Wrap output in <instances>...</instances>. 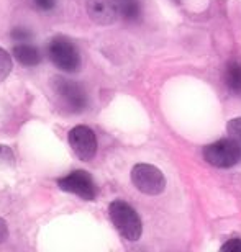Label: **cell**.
Here are the masks:
<instances>
[{"instance_id": "6da1fadb", "label": "cell", "mask_w": 241, "mask_h": 252, "mask_svg": "<svg viewBox=\"0 0 241 252\" xmlns=\"http://www.w3.org/2000/svg\"><path fill=\"white\" fill-rule=\"evenodd\" d=\"M51 90L58 107L66 113H82L87 108V92L79 82L66 77H54Z\"/></svg>"}, {"instance_id": "7a4b0ae2", "label": "cell", "mask_w": 241, "mask_h": 252, "mask_svg": "<svg viewBox=\"0 0 241 252\" xmlns=\"http://www.w3.org/2000/svg\"><path fill=\"white\" fill-rule=\"evenodd\" d=\"M108 215L113 226L123 239L133 243V241H138L141 238L143 224L132 205H128L123 200H113L108 205Z\"/></svg>"}, {"instance_id": "3957f363", "label": "cell", "mask_w": 241, "mask_h": 252, "mask_svg": "<svg viewBox=\"0 0 241 252\" xmlns=\"http://www.w3.org/2000/svg\"><path fill=\"white\" fill-rule=\"evenodd\" d=\"M48 56L63 72H77L80 69V53L71 38L58 34L49 39Z\"/></svg>"}, {"instance_id": "277c9868", "label": "cell", "mask_w": 241, "mask_h": 252, "mask_svg": "<svg viewBox=\"0 0 241 252\" xmlns=\"http://www.w3.org/2000/svg\"><path fill=\"white\" fill-rule=\"evenodd\" d=\"M204 159L210 165L218 169H230L237 165L241 159V146L235 141L232 136L230 138L218 139L215 143L204 148Z\"/></svg>"}, {"instance_id": "5b68a950", "label": "cell", "mask_w": 241, "mask_h": 252, "mask_svg": "<svg viewBox=\"0 0 241 252\" xmlns=\"http://www.w3.org/2000/svg\"><path fill=\"white\" fill-rule=\"evenodd\" d=\"M132 182L144 195H159L166 189V177L151 164H137L132 169Z\"/></svg>"}, {"instance_id": "8992f818", "label": "cell", "mask_w": 241, "mask_h": 252, "mask_svg": "<svg viewBox=\"0 0 241 252\" xmlns=\"http://www.w3.org/2000/svg\"><path fill=\"white\" fill-rule=\"evenodd\" d=\"M58 187L63 191L80 196V198L85 201H94L95 196H97V187H95L92 175H90L87 170H82V169L72 170L71 174L59 179Z\"/></svg>"}, {"instance_id": "52a82bcc", "label": "cell", "mask_w": 241, "mask_h": 252, "mask_svg": "<svg viewBox=\"0 0 241 252\" xmlns=\"http://www.w3.org/2000/svg\"><path fill=\"white\" fill-rule=\"evenodd\" d=\"M69 146H71L72 153L77 156L80 160L89 162L97 154V136L94 129L85 125H77L69 131L68 134Z\"/></svg>"}, {"instance_id": "ba28073f", "label": "cell", "mask_w": 241, "mask_h": 252, "mask_svg": "<svg viewBox=\"0 0 241 252\" xmlns=\"http://www.w3.org/2000/svg\"><path fill=\"white\" fill-rule=\"evenodd\" d=\"M87 15L97 25H112L118 17L113 0H87Z\"/></svg>"}, {"instance_id": "9c48e42d", "label": "cell", "mask_w": 241, "mask_h": 252, "mask_svg": "<svg viewBox=\"0 0 241 252\" xmlns=\"http://www.w3.org/2000/svg\"><path fill=\"white\" fill-rule=\"evenodd\" d=\"M12 56L22 65H27V67H34L43 59L39 49L36 46H33V44H28V41L15 44L12 48Z\"/></svg>"}, {"instance_id": "30bf717a", "label": "cell", "mask_w": 241, "mask_h": 252, "mask_svg": "<svg viewBox=\"0 0 241 252\" xmlns=\"http://www.w3.org/2000/svg\"><path fill=\"white\" fill-rule=\"evenodd\" d=\"M223 80L225 85L230 89V92H233L235 95H241V61L232 59L225 65Z\"/></svg>"}, {"instance_id": "8fae6325", "label": "cell", "mask_w": 241, "mask_h": 252, "mask_svg": "<svg viewBox=\"0 0 241 252\" xmlns=\"http://www.w3.org/2000/svg\"><path fill=\"white\" fill-rule=\"evenodd\" d=\"M118 15L127 22H138L141 18V0H113Z\"/></svg>"}, {"instance_id": "7c38bea8", "label": "cell", "mask_w": 241, "mask_h": 252, "mask_svg": "<svg viewBox=\"0 0 241 252\" xmlns=\"http://www.w3.org/2000/svg\"><path fill=\"white\" fill-rule=\"evenodd\" d=\"M12 69H13L12 56H10L8 51H5V49L0 46V82H3V80L8 77Z\"/></svg>"}, {"instance_id": "4fadbf2b", "label": "cell", "mask_w": 241, "mask_h": 252, "mask_svg": "<svg viewBox=\"0 0 241 252\" xmlns=\"http://www.w3.org/2000/svg\"><path fill=\"white\" fill-rule=\"evenodd\" d=\"M15 164L13 151L5 144H0V167H12Z\"/></svg>"}, {"instance_id": "5bb4252c", "label": "cell", "mask_w": 241, "mask_h": 252, "mask_svg": "<svg viewBox=\"0 0 241 252\" xmlns=\"http://www.w3.org/2000/svg\"><path fill=\"white\" fill-rule=\"evenodd\" d=\"M228 134L241 146V118H235L228 123Z\"/></svg>"}, {"instance_id": "9a60e30c", "label": "cell", "mask_w": 241, "mask_h": 252, "mask_svg": "<svg viewBox=\"0 0 241 252\" xmlns=\"http://www.w3.org/2000/svg\"><path fill=\"white\" fill-rule=\"evenodd\" d=\"M10 36H12V39H15L17 43H25V41H30V39H32V33H30L27 28L18 27L10 32Z\"/></svg>"}, {"instance_id": "2e32d148", "label": "cell", "mask_w": 241, "mask_h": 252, "mask_svg": "<svg viewBox=\"0 0 241 252\" xmlns=\"http://www.w3.org/2000/svg\"><path fill=\"white\" fill-rule=\"evenodd\" d=\"M222 251L228 252H240L241 251V239H230L228 243H225L222 246Z\"/></svg>"}, {"instance_id": "e0dca14e", "label": "cell", "mask_w": 241, "mask_h": 252, "mask_svg": "<svg viewBox=\"0 0 241 252\" xmlns=\"http://www.w3.org/2000/svg\"><path fill=\"white\" fill-rule=\"evenodd\" d=\"M33 3L43 12H48V10H53L56 7V0H33Z\"/></svg>"}, {"instance_id": "ac0fdd59", "label": "cell", "mask_w": 241, "mask_h": 252, "mask_svg": "<svg viewBox=\"0 0 241 252\" xmlns=\"http://www.w3.org/2000/svg\"><path fill=\"white\" fill-rule=\"evenodd\" d=\"M8 238V226L3 218H0V244Z\"/></svg>"}, {"instance_id": "d6986e66", "label": "cell", "mask_w": 241, "mask_h": 252, "mask_svg": "<svg viewBox=\"0 0 241 252\" xmlns=\"http://www.w3.org/2000/svg\"><path fill=\"white\" fill-rule=\"evenodd\" d=\"M174 2H175V3H179V0H174Z\"/></svg>"}]
</instances>
